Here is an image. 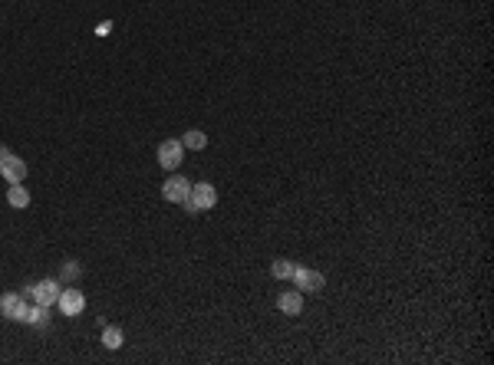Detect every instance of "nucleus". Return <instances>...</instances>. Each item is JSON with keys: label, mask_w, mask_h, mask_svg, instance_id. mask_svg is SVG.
Returning <instances> with one entry per match:
<instances>
[{"label": "nucleus", "mask_w": 494, "mask_h": 365, "mask_svg": "<svg viewBox=\"0 0 494 365\" xmlns=\"http://www.w3.org/2000/svg\"><path fill=\"white\" fill-rule=\"evenodd\" d=\"M280 313H287V316H300V309H304V296H300V290H287V293H280Z\"/></svg>", "instance_id": "1a4fd4ad"}, {"label": "nucleus", "mask_w": 494, "mask_h": 365, "mask_svg": "<svg viewBox=\"0 0 494 365\" xmlns=\"http://www.w3.org/2000/svg\"><path fill=\"white\" fill-rule=\"evenodd\" d=\"M47 319H50V306H26V316L24 323H30V326H47Z\"/></svg>", "instance_id": "9d476101"}, {"label": "nucleus", "mask_w": 494, "mask_h": 365, "mask_svg": "<svg viewBox=\"0 0 494 365\" xmlns=\"http://www.w3.org/2000/svg\"><path fill=\"white\" fill-rule=\"evenodd\" d=\"M0 316H7L13 323H24L26 316V300L20 293H7V296H0Z\"/></svg>", "instance_id": "0eeeda50"}, {"label": "nucleus", "mask_w": 494, "mask_h": 365, "mask_svg": "<svg viewBox=\"0 0 494 365\" xmlns=\"http://www.w3.org/2000/svg\"><path fill=\"white\" fill-rule=\"evenodd\" d=\"M60 290H63V287H60L56 280H40V283H33L26 293H30L40 306H53V303L60 300Z\"/></svg>", "instance_id": "20e7f679"}, {"label": "nucleus", "mask_w": 494, "mask_h": 365, "mask_svg": "<svg viewBox=\"0 0 494 365\" xmlns=\"http://www.w3.org/2000/svg\"><path fill=\"white\" fill-rule=\"evenodd\" d=\"M7 155H10V148H3V145H0V162H3Z\"/></svg>", "instance_id": "dca6fc26"}, {"label": "nucleus", "mask_w": 494, "mask_h": 365, "mask_svg": "<svg viewBox=\"0 0 494 365\" xmlns=\"http://www.w3.org/2000/svg\"><path fill=\"white\" fill-rule=\"evenodd\" d=\"M122 339H126V336H122L119 326H102V346H106V349H119Z\"/></svg>", "instance_id": "f8f14e48"}, {"label": "nucleus", "mask_w": 494, "mask_h": 365, "mask_svg": "<svg viewBox=\"0 0 494 365\" xmlns=\"http://www.w3.org/2000/svg\"><path fill=\"white\" fill-rule=\"evenodd\" d=\"M0 175L7 178L10 185H20V181L26 178V162H24V158H17V155L10 151V155L0 162Z\"/></svg>", "instance_id": "6e6552de"}, {"label": "nucleus", "mask_w": 494, "mask_h": 365, "mask_svg": "<svg viewBox=\"0 0 494 365\" xmlns=\"http://www.w3.org/2000/svg\"><path fill=\"white\" fill-rule=\"evenodd\" d=\"M7 201H10V207H26V204H30V191H26L24 185H10Z\"/></svg>", "instance_id": "ddd939ff"}, {"label": "nucleus", "mask_w": 494, "mask_h": 365, "mask_svg": "<svg viewBox=\"0 0 494 365\" xmlns=\"http://www.w3.org/2000/svg\"><path fill=\"white\" fill-rule=\"evenodd\" d=\"M188 194H191V181L188 178H181V175L168 178V181L162 185V198L165 201H172V204H181Z\"/></svg>", "instance_id": "423d86ee"}, {"label": "nucleus", "mask_w": 494, "mask_h": 365, "mask_svg": "<svg viewBox=\"0 0 494 365\" xmlns=\"http://www.w3.org/2000/svg\"><path fill=\"white\" fill-rule=\"evenodd\" d=\"M181 158H185V145H181V139H165L162 145H158V164L162 168H178L181 164Z\"/></svg>", "instance_id": "7ed1b4c3"}, {"label": "nucleus", "mask_w": 494, "mask_h": 365, "mask_svg": "<svg viewBox=\"0 0 494 365\" xmlns=\"http://www.w3.org/2000/svg\"><path fill=\"white\" fill-rule=\"evenodd\" d=\"M56 306H60V313H63V316H79L83 309H86V296H83L76 287H69V290H60V300H56Z\"/></svg>", "instance_id": "39448f33"}, {"label": "nucleus", "mask_w": 494, "mask_h": 365, "mask_svg": "<svg viewBox=\"0 0 494 365\" xmlns=\"http://www.w3.org/2000/svg\"><path fill=\"white\" fill-rule=\"evenodd\" d=\"M181 145H185V148L201 151L204 145H208V135H204L201 128H188V132H185V139H181Z\"/></svg>", "instance_id": "9b49d317"}, {"label": "nucleus", "mask_w": 494, "mask_h": 365, "mask_svg": "<svg viewBox=\"0 0 494 365\" xmlns=\"http://www.w3.org/2000/svg\"><path fill=\"white\" fill-rule=\"evenodd\" d=\"M293 283H297V290L300 293H320L323 287H327L323 273L310 270V266H297V270H293Z\"/></svg>", "instance_id": "f03ea898"}, {"label": "nucleus", "mask_w": 494, "mask_h": 365, "mask_svg": "<svg viewBox=\"0 0 494 365\" xmlns=\"http://www.w3.org/2000/svg\"><path fill=\"white\" fill-rule=\"evenodd\" d=\"M185 211L188 214H201V211H211L217 204V188L211 181H198V185H191V194L185 198Z\"/></svg>", "instance_id": "f257e3e1"}, {"label": "nucleus", "mask_w": 494, "mask_h": 365, "mask_svg": "<svg viewBox=\"0 0 494 365\" xmlns=\"http://www.w3.org/2000/svg\"><path fill=\"white\" fill-rule=\"evenodd\" d=\"M79 273H83V266H79L76 260H66V266H63V280H76Z\"/></svg>", "instance_id": "2eb2a0df"}, {"label": "nucleus", "mask_w": 494, "mask_h": 365, "mask_svg": "<svg viewBox=\"0 0 494 365\" xmlns=\"http://www.w3.org/2000/svg\"><path fill=\"white\" fill-rule=\"evenodd\" d=\"M293 270H297V266H293L290 260H274V266H270V273H274L277 280H290Z\"/></svg>", "instance_id": "4468645a"}]
</instances>
